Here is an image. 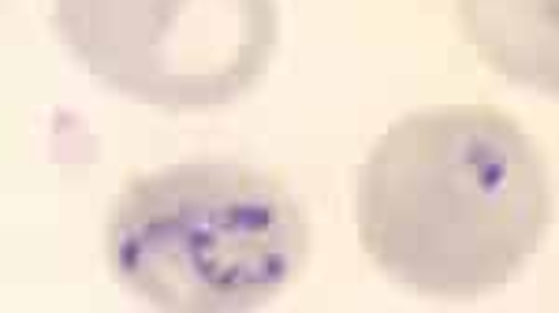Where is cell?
Segmentation results:
<instances>
[{
    "mask_svg": "<svg viewBox=\"0 0 559 313\" xmlns=\"http://www.w3.org/2000/svg\"><path fill=\"white\" fill-rule=\"evenodd\" d=\"M556 213L526 131L492 105H440L395 120L362 160L358 243L403 288L477 299L519 276Z\"/></svg>",
    "mask_w": 559,
    "mask_h": 313,
    "instance_id": "1",
    "label": "cell"
},
{
    "mask_svg": "<svg viewBox=\"0 0 559 313\" xmlns=\"http://www.w3.org/2000/svg\"><path fill=\"white\" fill-rule=\"evenodd\" d=\"M52 23L97 83L165 112L250 94L280 38L276 0H52Z\"/></svg>",
    "mask_w": 559,
    "mask_h": 313,
    "instance_id": "3",
    "label": "cell"
},
{
    "mask_svg": "<svg viewBox=\"0 0 559 313\" xmlns=\"http://www.w3.org/2000/svg\"><path fill=\"white\" fill-rule=\"evenodd\" d=\"M116 280L153 310H261L310 257L302 205L276 176L228 157L131 176L105 224Z\"/></svg>",
    "mask_w": 559,
    "mask_h": 313,
    "instance_id": "2",
    "label": "cell"
},
{
    "mask_svg": "<svg viewBox=\"0 0 559 313\" xmlns=\"http://www.w3.org/2000/svg\"><path fill=\"white\" fill-rule=\"evenodd\" d=\"M455 15L485 68L559 97V0H455Z\"/></svg>",
    "mask_w": 559,
    "mask_h": 313,
    "instance_id": "4",
    "label": "cell"
}]
</instances>
